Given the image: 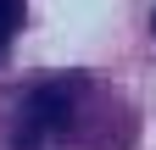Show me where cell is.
<instances>
[{
  "instance_id": "cell-1",
  "label": "cell",
  "mask_w": 156,
  "mask_h": 150,
  "mask_svg": "<svg viewBox=\"0 0 156 150\" xmlns=\"http://www.w3.org/2000/svg\"><path fill=\"white\" fill-rule=\"evenodd\" d=\"M28 122L45 134V128H62L67 122V95H56V89H45V95L28 100Z\"/></svg>"
},
{
  "instance_id": "cell-2",
  "label": "cell",
  "mask_w": 156,
  "mask_h": 150,
  "mask_svg": "<svg viewBox=\"0 0 156 150\" xmlns=\"http://www.w3.org/2000/svg\"><path fill=\"white\" fill-rule=\"evenodd\" d=\"M17 22H23V0H0V56H6L11 33H17Z\"/></svg>"
}]
</instances>
